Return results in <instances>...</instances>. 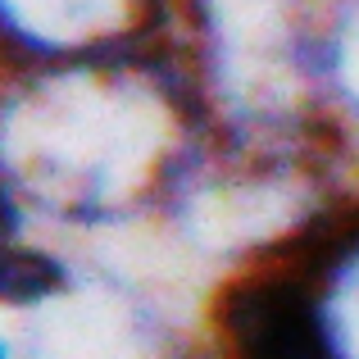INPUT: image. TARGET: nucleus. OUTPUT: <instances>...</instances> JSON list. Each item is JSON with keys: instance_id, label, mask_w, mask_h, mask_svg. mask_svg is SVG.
<instances>
[{"instance_id": "obj_1", "label": "nucleus", "mask_w": 359, "mask_h": 359, "mask_svg": "<svg viewBox=\"0 0 359 359\" xmlns=\"http://www.w3.org/2000/svg\"><path fill=\"white\" fill-rule=\"evenodd\" d=\"M205 109L173 46L0 73V219L78 250L137 241Z\"/></svg>"}, {"instance_id": "obj_2", "label": "nucleus", "mask_w": 359, "mask_h": 359, "mask_svg": "<svg viewBox=\"0 0 359 359\" xmlns=\"http://www.w3.org/2000/svg\"><path fill=\"white\" fill-rule=\"evenodd\" d=\"M332 0H173L168 46L210 128L318 132L314 55Z\"/></svg>"}, {"instance_id": "obj_3", "label": "nucleus", "mask_w": 359, "mask_h": 359, "mask_svg": "<svg viewBox=\"0 0 359 359\" xmlns=\"http://www.w3.org/2000/svg\"><path fill=\"white\" fill-rule=\"evenodd\" d=\"M14 332L18 359H205L196 287L146 241L87 250L73 287Z\"/></svg>"}, {"instance_id": "obj_4", "label": "nucleus", "mask_w": 359, "mask_h": 359, "mask_svg": "<svg viewBox=\"0 0 359 359\" xmlns=\"http://www.w3.org/2000/svg\"><path fill=\"white\" fill-rule=\"evenodd\" d=\"M196 332L205 359H341L314 245L205 282Z\"/></svg>"}, {"instance_id": "obj_5", "label": "nucleus", "mask_w": 359, "mask_h": 359, "mask_svg": "<svg viewBox=\"0 0 359 359\" xmlns=\"http://www.w3.org/2000/svg\"><path fill=\"white\" fill-rule=\"evenodd\" d=\"M173 0H0V73L168 41Z\"/></svg>"}, {"instance_id": "obj_6", "label": "nucleus", "mask_w": 359, "mask_h": 359, "mask_svg": "<svg viewBox=\"0 0 359 359\" xmlns=\"http://www.w3.org/2000/svg\"><path fill=\"white\" fill-rule=\"evenodd\" d=\"M0 359H18V332L5 314H0Z\"/></svg>"}]
</instances>
